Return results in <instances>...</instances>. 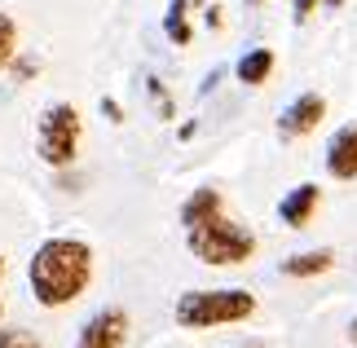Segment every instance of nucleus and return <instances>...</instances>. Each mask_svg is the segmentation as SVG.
Instances as JSON below:
<instances>
[{"instance_id":"obj_12","label":"nucleus","mask_w":357,"mask_h":348,"mask_svg":"<svg viewBox=\"0 0 357 348\" xmlns=\"http://www.w3.org/2000/svg\"><path fill=\"white\" fill-rule=\"evenodd\" d=\"M13 53H18V27L9 13H0V71L13 62Z\"/></svg>"},{"instance_id":"obj_6","label":"nucleus","mask_w":357,"mask_h":348,"mask_svg":"<svg viewBox=\"0 0 357 348\" xmlns=\"http://www.w3.org/2000/svg\"><path fill=\"white\" fill-rule=\"evenodd\" d=\"M322 119H326V97H322V93H300L296 102L282 110L278 133H282V137H309Z\"/></svg>"},{"instance_id":"obj_2","label":"nucleus","mask_w":357,"mask_h":348,"mask_svg":"<svg viewBox=\"0 0 357 348\" xmlns=\"http://www.w3.org/2000/svg\"><path fill=\"white\" fill-rule=\"evenodd\" d=\"M26 282L31 296L45 309H62L84 296V287L93 282V252L79 239H49L36 247L31 264H26Z\"/></svg>"},{"instance_id":"obj_8","label":"nucleus","mask_w":357,"mask_h":348,"mask_svg":"<svg viewBox=\"0 0 357 348\" xmlns=\"http://www.w3.org/2000/svg\"><path fill=\"white\" fill-rule=\"evenodd\" d=\"M313 212H318V186H309V181H305V186H296V190L278 203L282 225H291V229H305Z\"/></svg>"},{"instance_id":"obj_17","label":"nucleus","mask_w":357,"mask_h":348,"mask_svg":"<svg viewBox=\"0 0 357 348\" xmlns=\"http://www.w3.org/2000/svg\"><path fill=\"white\" fill-rule=\"evenodd\" d=\"M0 278H5V256H0Z\"/></svg>"},{"instance_id":"obj_14","label":"nucleus","mask_w":357,"mask_h":348,"mask_svg":"<svg viewBox=\"0 0 357 348\" xmlns=\"http://www.w3.org/2000/svg\"><path fill=\"white\" fill-rule=\"evenodd\" d=\"M313 5H318V0H296V22H305L313 13Z\"/></svg>"},{"instance_id":"obj_5","label":"nucleus","mask_w":357,"mask_h":348,"mask_svg":"<svg viewBox=\"0 0 357 348\" xmlns=\"http://www.w3.org/2000/svg\"><path fill=\"white\" fill-rule=\"evenodd\" d=\"M123 340H128V313L123 309H102V313H93L84 322L75 348H123Z\"/></svg>"},{"instance_id":"obj_18","label":"nucleus","mask_w":357,"mask_h":348,"mask_svg":"<svg viewBox=\"0 0 357 348\" xmlns=\"http://www.w3.org/2000/svg\"><path fill=\"white\" fill-rule=\"evenodd\" d=\"M0 313H5V304H0Z\"/></svg>"},{"instance_id":"obj_9","label":"nucleus","mask_w":357,"mask_h":348,"mask_svg":"<svg viewBox=\"0 0 357 348\" xmlns=\"http://www.w3.org/2000/svg\"><path fill=\"white\" fill-rule=\"evenodd\" d=\"M335 264V252H326V247H318V252H300V256H287L282 260V273L287 278H318Z\"/></svg>"},{"instance_id":"obj_10","label":"nucleus","mask_w":357,"mask_h":348,"mask_svg":"<svg viewBox=\"0 0 357 348\" xmlns=\"http://www.w3.org/2000/svg\"><path fill=\"white\" fill-rule=\"evenodd\" d=\"M269 71H273V49H252V53H243L238 66H234V75L243 84H265Z\"/></svg>"},{"instance_id":"obj_19","label":"nucleus","mask_w":357,"mask_h":348,"mask_svg":"<svg viewBox=\"0 0 357 348\" xmlns=\"http://www.w3.org/2000/svg\"><path fill=\"white\" fill-rule=\"evenodd\" d=\"M252 348H260V344H252Z\"/></svg>"},{"instance_id":"obj_3","label":"nucleus","mask_w":357,"mask_h":348,"mask_svg":"<svg viewBox=\"0 0 357 348\" xmlns=\"http://www.w3.org/2000/svg\"><path fill=\"white\" fill-rule=\"evenodd\" d=\"M256 313V296L243 287H221V291H185L176 300V326L185 331H208V326H229L247 322Z\"/></svg>"},{"instance_id":"obj_15","label":"nucleus","mask_w":357,"mask_h":348,"mask_svg":"<svg viewBox=\"0 0 357 348\" xmlns=\"http://www.w3.org/2000/svg\"><path fill=\"white\" fill-rule=\"evenodd\" d=\"M349 340L357 344V317H353V322H349Z\"/></svg>"},{"instance_id":"obj_16","label":"nucleus","mask_w":357,"mask_h":348,"mask_svg":"<svg viewBox=\"0 0 357 348\" xmlns=\"http://www.w3.org/2000/svg\"><path fill=\"white\" fill-rule=\"evenodd\" d=\"M322 5H331V9H340V5H344V0H322Z\"/></svg>"},{"instance_id":"obj_11","label":"nucleus","mask_w":357,"mask_h":348,"mask_svg":"<svg viewBox=\"0 0 357 348\" xmlns=\"http://www.w3.org/2000/svg\"><path fill=\"white\" fill-rule=\"evenodd\" d=\"M163 31H168V40H176V45H190V22H185V0H172L168 18H163Z\"/></svg>"},{"instance_id":"obj_13","label":"nucleus","mask_w":357,"mask_h":348,"mask_svg":"<svg viewBox=\"0 0 357 348\" xmlns=\"http://www.w3.org/2000/svg\"><path fill=\"white\" fill-rule=\"evenodd\" d=\"M0 348H45L36 335H26L18 326H0Z\"/></svg>"},{"instance_id":"obj_7","label":"nucleus","mask_w":357,"mask_h":348,"mask_svg":"<svg viewBox=\"0 0 357 348\" xmlns=\"http://www.w3.org/2000/svg\"><path fill=\"white\" fill-rule=\"evenodd\" d=\"M326 172L335 181L357 176V123H349V128H340L331 137V146H326Z\"/></svg>"},{"instance_id":"obj_4","label":"nucleus","mask_w":357,"mask_h":348,"mask_svg":"<svg viewBox=\"0 0 357 348\" xmlns=\"http://www.w3.org/2000/svg\"><path fill=\"white\" fill-rule=\"evenodd\" d=\"M79 133H84V123H79V110H75L71 102L49 106L45 115H40V128H36L40 159H45L49 168H66V163H75Z\"/></svg>"},{"instance_id":"obj_1","label":"nucleus","mask_w":357,"mask_h":348,"mask_svg":"<svg viewBox=\"0 0 357 348\" xmlns=\"http://www.w3.org/2000/svg\"><path fill=\"white\" fill-rule=\"evenodd\" d=\"M185 243L203 264H243L256 256V234L225 216L221 190H195L181 203Z\"/></svg>"}]
</instances>
